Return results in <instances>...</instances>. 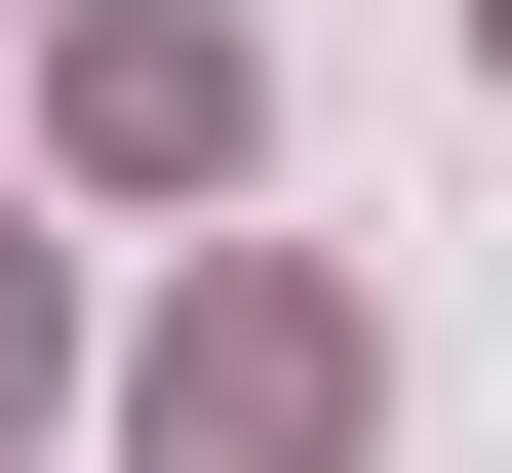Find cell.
<instances>
[{"label": "cell", "mask_w": 512, "mask_h": 473, "mask_svg": "<svg viewBox=\"0 0 512 473\" xmlns=\"http://www.w3.org/2000/svg\"><path fill=\"white\" fill-rule=\"evenodd\" d=\"M119 473H355V316L276 237H197V316L119 355Z\"/></svg>", "instance_id": "obj_1"}, {"label": "cell", "mask_w": 512, "mask_h": 473, "mask_svg": "<svg viewBox=\"0 0 512 473\" xmlns=\"http://www.w3.org/2000/svg\"><path fill=\"white\" fill-rule=\"evenodd\" d=\"M40 119H79V198H237V158H276V40H237V0H79Z\"/></svg>", "instance_id": "obj_2"}, {"label": "cell", "mask_w": 512, "mask_h": 473, "mask_svg": "<svg viewBox=\"0 0 512 473\" xmlns=\"http://www.w3.org/2000/svg\"><path fill=\"white\" fill-rule=\"evenodd\" d=\"M40 355H79V316H40V237H0V434H40Z\"/></svg>", "instance_id": "obj_3"}, {"label": "cell", "mask_w": 512, "mask_h": 473, "mask_svg": "<svg viewBox=\"0 0 512 473\" xmlns=\"http://www.w3.org/2000/svg\"><path fill=\"white\" fill-rule=\"evenodd\" d=\"M473 79H512V0H473Z\"/></svg>", "instance_id": "obj_4"}]
</instances>
